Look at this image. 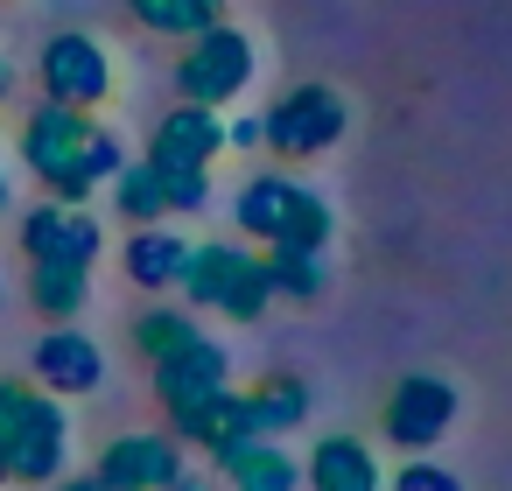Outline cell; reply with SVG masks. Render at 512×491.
<instances>
[{"mask_svg": "<svg viewBox=\"0 0 512 491\" xmlns=\"http://www.w3.org/2000/svg\"><path fill=\"white\" fill-rule=\"evenodd\" d=\"M22 162L36 169L43 190H57V204H85L99 183H113V176L127 169L120 134H113L106 120L78 113V106H57V99H43V106L29 113V127H22Z\"/></svg>", "mask_w": 512, "mask_h": 491, "instance_id": "obj_1", "label": "cell"}, {"mask_svg": "<svg viewBox=\"0 0 512 491\" xmlns=\"http://www.w3.org/2000/svg\"><path fill=\"white\" fill-rule=\"evenodd\" d=\"M239 232L260 239L267 253H323L330 232H337V218H330V204L309 183H295V176H253L239 190Z\"/></svg>", "mask_w": 512, "mask_h": 491, "instance_id": "obj_2", "label": "cell"}, {"mask_svg": "<svg viewBox=\"0 0 512 491\" xmlns=\"http://www.w3.org/2000/svg\"><path fill=\"white\" fill-rule=\"evenodd\" d=\"M183 295H190L197 309H218V316H232V323H253V316H267V302H274L267 253L211 239V246H197V253H190Z\"/></svg>", "mask_w": 512, "mask_h": 491, "instance_id": "obj_3", "label": "cell"}, {"mask_svg": "<svg viewBox=\"0 0 512 491\" xmlns=\"http://www.w3.org/2000/svg\"><path fill=\"white\" fill-rule=\"evenodd\" d=\"M253 85V43L232 29V22H218V29H204V36H190L183 43V57H176V92H183V106H225V99H239Z\"/></svg>", "mask_w": 512, "mask_h": 491, "instance_id": "obj_4", "label": "cell"}, {"mask_svg": "<svg viewBox=\"0 0 512 491\" xmlns=\"http://www.w3.org/2000/svg\"><path fill=\"white\" fill-rule=\"evenodd\" d=\"M344 120H351V113H344V99H337L330 85H295L288 99H274V106H267L260 134H267V148H274L281 162H309V155L337 148Z\"/></svg>", "mask_w": 512, "mask_h": 491, "instance_id": "obj_5", "label": "cell"}, {"mask_svg": "<svg viewBox=\"0 0 512 491\" xmlns=\"http://www.w3.org/2000/svg\"><path fill=\"white\" fill-rule=\"evenodd\" d=\"M449 421H456V386L435 379V372H407V379L386 393V414H379L386 442H393V449H414V456H428V449L449 435Z\"/></svg>", "mask_w": 512, "mask_h": 491, "instance_id": "obj_6", "label": "cell"}, {"mask_svg": "<svg viewBox=\"0 0 512 491\" xmlns=\"http://www.w3.org/2000/svg\"><path fill=\"white\" fill-rule=\"evenodd\" d=\"M218 393H232V358H225V344H211V337H197V344H183L176 358L155 365V400L169 407L176 428L197 421Z\"/></svg>", "mask_w": 512, "mask_h": 491, "instance_id": "obj_7", "label": "cell"}, {"mask_svg": "<svg viewBox=\"0 0 512 491\" xmlns=\"http://www.w3.org/2000/svg\"><path fill=\"white\" fill-rule=\"evenodd\" d=\"M71 463V414L57 393H29L22 428L8 442V484H57Z\"/></svg>", "mask_w": 512, "mask_h": 491, "instance_id": "obj_8", "label": "cell"}, {"mask_svg": "<svg viewBox=\"0 0 512 491\" xmlns=\"http://www.w3.org/2000/svg\"><path fill=\"white\" fill-rule=\"evenodd\" d=\"M43 92L57 99V106H78V113H92V106H106L113 99V57L92 43V36H50L43 43Z\"/></svg>", "mask_w": 512, "mask_h": 491, "instance_id": "obj_9", "label": "cell"}, {"mask_svg": "<svg viewBox=\"0 0 512 491\" xmlns=\"http://www.w3.org/2000/svg\"><path fill=\"white\" fill-rule=\"evenodd\" d=\"M92 477L113 484V491H169V484H183V442H176V435H155V428L113 435V442L99 449Z\"/></svg>", "mask_w": 512, "mask_h": 491, "instance_id": "obj_10", "label": "cell"}, {"mask_svg": "<svg viewBox=\"0 0 512 491\" xmlns=\"http://www.w3.org/2000/svg\"><path fill=\"white\" fill-rule=\"evenodd\" d=\"M22 253L29 260H71V267H92L99 260V218L85 204H36L22 218Z\"/></svg>", "mask_w": 512, "mask_h": 491, "instance_id": "obj_11", "label": "cell"}, {"mask_svg": "<svg viewBox=\"0 0 512 491\" xmlns=\"http://www.w3.org/2000/svg\"><path fill=\"white\" fill-rule=\"evenodd\" d=\"M225 155V120L211 113V106H176L162 127H155V141H148V162L169 176V169H204L211 176V162Z\"/></svg>", "mask_w": 512, "mask_h": 491, "instance_id": "obj_12", "label": "cell"}, {"mask_svg": "<svg viewBox=\"0 0 512 491\" xmlns=\"http://www.w3.org/2000/svg\"><path fill=\"white\" fill-rule=\"evenodd\" d=\"M36 379L57 393V400H78V393H99L106 386V358H99V344L85 337V330H50L43 344H36Z\"/></svg>", "mask_w": 512, "mask_h": 491, "instance_id": "obj_13", "label": "cell"}, {"mask_svg": "<svg viewBox=\"0 0 512 491\" xmlns=\"http://www.w3.org/2000/svg\"><path fill=\"white\" fill-rule=\"evenodd\" d=\"M302 484L309 491H379V456L358 435H323L302 463Z\"/></svg>", "mask_w": 512, "mask_h": 491, "instance_id": "obj_14", "label": "cell"}, {"mask_svg": "<svg viewBox=\"0 0 512 491\" xmlns=\"http://www.w3.org/2000/svg\"><path fill=\"white\" fill-rule=\"evenodd\" d=\"M190 239L183 232H162V225H134V239H127V274L141 281V288H183V274H190Z\"/></svg>", "mask_w": 512, "mask_h": 491, "instance_id": "obj_15", "label": "cell"}, {"mask_svg": "<svg viewBox=\"0 0 512 491\" xmlns=\"http://www.w3.org/2000/svg\"><path fill=\"white\" fill-rule=\"evenodd\" d=\"M176 442H197L204 456H232V449H246V442H260V421H253V400L246 393H218L197 421H183L176 428Z\"/></svg>", "mask_w": 512, "mask_h": 491, "instance_id": "obj_16", "label": "cell"}, {"mask_svg": "<svg viewBox=\"0 0 512 491\" xmlns=\"http://www.w3.org/2000/svg\"><path fill=\"white\" fill-rule=\"evenodd\" d=\"M225 463V484L232 491H302V463L281 449V442H246V449H232V456H218Z\"/></svg>", "mask_w": 512, "mask_h": 491, "instance_id": "obj_17", "label": "cell"}, {"mask_svg": "<svg viewBox=\"0 0 512 491\" xmlns=\"http://www.w3.org/2000/svg\"><path fill=\"white\" fill-rule=\"evenodd\" d=\"M92 295V267H71V260H29V302L50 316V323H71Z\"/></svg>", "mask_w": 512, "mask_h": 491, "instance_id": "obj_18", "label": "cell"}, {"mask_svg": "<svg viewBox=\"0 0 512 491\" xmlns=\"http://www.w3.org/2000/svg\"><path fill=\"white\" fill-rule=\"evenodd\" d=\"M127 15H134L141 29H155V36L190 43V36H204V29L225 22V0H127Z\"/></svg>", "mask_w": 512, "mask_h": 491, "instance_id": "obj_19", "label": "cell"}, {"mask_svg": "<svg viewBox=\"0 0 512 491\" xmlns=\"http://www.w3.org/2000/svg\"><path fill=\"white\" fill-rule=\"evenodd\" d=\"M246 400H253V421H260V435H267V442H281L288 428H302V421H309V386H302L295 372L260 379Z\"/></svg>", "mask_w": 512, "mask_h": 491, "instance_id": "obj_20", "label": "cell"}, {"mask_svg": "<svg viewBox=\"0 0 512 491\" xmlns=\"http://www.w3.org/2000/svg\"><path fill=\"white\" fill-rule=\"evenodd\" d=\"M197 337H204V330H197L183 309H169V302H162V309H148V316H134V351H141V358H155V365H162V358H176V351H183V344H197Z\"/></svg>", "mask_w": 512, "mask_h": 491, "instance_id": "obj_21", "label": "cell"}, {"mask_svg": "<svg viewBox=\"0 0 512 491\" xmlns=\"http://www.w3.org/2000/svg\"><path fill=\"white\" fill-rule=\"evenodd\" d=\"M113 190H120L113 204H120V211H127L134 225H162V218H169V197H162V176H155L148 162H127V169L113 176Z\"/></svg>", "mask_w": 512, "mask_h": 491, "instance_id": "obj_22", "label": "cell"}, {"mask_svg": "<svg viewBox=\"0 0 512 491\" xmlns=\"http://www.w3.org/2000/svg\"><path fill=\"white\" fill-rule=\"evenodd\" d=\"M274 295L281 302H316L323 295V253H267Z\"/></svg>", "mask_w": 512, "mask_h": 491, "instance_id": "obj_23", "label": "cell"}, {"mask_svg": "<svg viewBox=\"0 0 512 491\" xmlns=\"http://www.w3.org/2000/svg\"><path fill=\"white\" fill-rule=\"evenodd\" d=\"M148 169H155V162H148ZM155 176H162V169H155ZM162 197H169V211H204V204H211V176H204V169H169V176H162Z\"/></svg>", "mask_w": 512, "mask_h": 491, "instance_id": "obj_24", "label": "cell"}, {"mask_svg": "<svg viewBox=\"0 0 512 491\" xmlns=\"http://www.w3.org/2000/svg\"><path fill=\"white\" fill-rule=\"evenodd\" d=\"M393 491H463V484H456V470H442L435 456H414V463L393 470Z\"/></svg>", "mask_w": 512, "mask_h": 491, "instance_id": "obj_25", "label": "cell"}, {"mask_svg": "<svg viewBox=\"0 0 512 491\" xmlns=\"http://www.w3.org/2000/svg\"><path fill=\"white\" fill-rule=\"evenodd\" d=\"M57 491H113V484H99V477H57Z\"/></svg>", "mask_w": 512, "mask_h": 491, "instance_id": "obj_26", "label": "cell"}, {"mask_svg": "<svg viewBox=\"0 0 512 491\" xmlns=\"http://www.w3.org/2000/svg\"><path fill=\"white\" fill-rule=\"evenodd\" d=\"M169 491H204V484H197V477H183V484H169Z\"/></svg>", "mask_w": 512, "mask_h": 491, "instance_id": "obj_27", "label": "cell"}, {"mask_svg": "<svg viewBox=\"0 0 512 491\" xmlns=\"http://www.w3.org/2000/svg\"><path fill=\"white\" fill-rule=\"evenodd\" d=\"M0 211H8V169H0Z\"/></svg>", "mask_w": 512, "mask_h": 491, "instance_id": "obj_28", "label": "cell"}, {"mask_svg": "<svg viewBox=\"0 0 512 491\" xmlns=\"http://www.w3.org/2000/svg\"><path fill=\"white\" fill-rule=\"evenodd\" d=\"M0 484H8V456H0Z\"/></svg>", "mask_w": 512, "mask_h": 491, "instance_id": "obj_29", "label": "cell"}, {"mask_svg": "<svg viewBox=\"0 0 512 491\" xmlns=\"http://www.w3.org/2000/svg\"><path fill=\"white\" fill-rule=\"evenodd\" d=\"M0 295H8V288H0Z\"/></svg>", "mask_w": 512, "mask_h": 491, "instance_id": "obj_30", "label": "cell"}]
</instances>
